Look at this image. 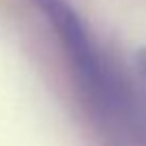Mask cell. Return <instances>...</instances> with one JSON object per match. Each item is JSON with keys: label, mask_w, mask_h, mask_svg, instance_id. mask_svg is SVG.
<instances>
[{"label": "cell", "mask_w": 146, "mask_h": 146, "mask_svg": "<svg viewBox=\"0 0 146 146\" xmlns=\"http://www.w3.org/2000/svg\"><path fill=\"white\" fill-rule=\"evenodd\" d=\"M39 5L43 7L47 17L52 19L58 36L64 41L69 56L75 62V67L80 69L82 78L86 82H90L92 86H97L99 80H101L99 58H97L95 47H92L90 39L86 35V28L78 19L75 11L64 0H39Z\"/></svg>", "instance_id": "obj_1"}, {"label": "cell", "mask_w": 146, "mask_h": 146, "mask_svg": "<svg viewBox=\"0 0 146 146\" xmlns=\"http://www.w3.org/2000/svg\"><path fill=\"white\" fill-rule=\"evenodd\" d=\"M137 69H140V73L146 78V47L137 54Z\"/></svg>", "instance_id": "obj_2"}]
</instances>
